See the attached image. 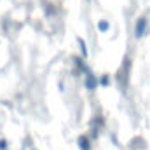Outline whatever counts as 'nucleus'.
I'll return each mask as SVG.
<instances>
[{
  "mask_svg": "<svg viewBox=\"0 0 150 150\" xmlns=\"http://www.w3.org/2000/svg\"><path fill=\"white\" fill-rule=\"evenodd\" d=\"M4 149H5V142L2 140V142H0V150H4Z\"/></svg>",
  "mask_w": 150,
  "mask_h": 150,
  "instance_id": "nucleus-4",
  "label": "nucleus"
},
{
  "mask_svg": "<svg viewBox=\"0 0 150 150\" xmlns=\"http://www.w3.org/2000/svg\"><path fill=\"white\" fill-rule=\"evenodd\" d=\"M98 28H100L101 32H107V30H108V23H103V21H101V23L98 25Z\"/></svg>",
  "mask_w": 150,
  "mask_h": 150,
  "instance_id": "nucleus-3",
  "label": "nucleus"
},
{
  "mask_svg": "<svg viewBox=\"0 0 150 150\" xmlns=\"http://www.w3.org/2000/svg\"><path fill=\"white\" fill-rule=\"evenodd\" d=\"M145 30H147V19H145V18H140V19H138V25H136V30H134V35H136V38L143 37Z\"/></svg>",
  "mask_w": 150,
  "mask_h": 150,
  "instance_id": "nucleus-1",
  "label": "nucleus"
},
{
  "mask_svg": "<svg viewBox=\"0 0 150 150\" xmlns=\"http://www.w3.org/2000/svg\"><path fill=\"white\" fill-rule=\"evenodd\" d=\"M80 149L82 150H89V147H87V138H86V136L80 138Z\"/></svg>",
  "mask_w": 150,
  "mask_h": 150,
  "instance_id": "nucleus-2",
  "label": "nucleus"
}]
</instances>
